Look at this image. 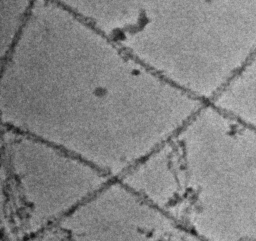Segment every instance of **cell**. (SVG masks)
Masks as SVG:
<instances>
[{"label": "cell", "instance_id": "1", "mask_svg": "<svg viewBox=\"0 0 256 241\" xmlns=\"http://www.w3.org/2000/svg\"><path fill=\"white\" fill-rule=\"evenodd\" d=\"M14 75L77 91L12 82L10 100L20 132L71 152L110 177L120 178L158 148L174 140L199 108L182 92L139 62L118 52L108 70H56Z\"/></svg>", "mask_w": 256, "mask_h": 241}]
</instances>
